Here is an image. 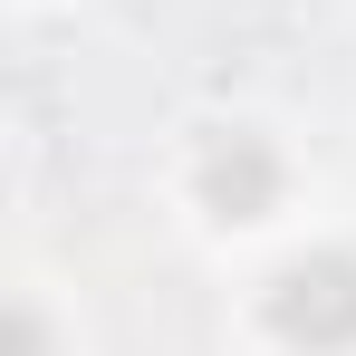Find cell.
I'll return each mask as SVG.
<instances>
[{"label": "cell", "mask_w": 356, "mask_h": 356, "mask_svg": "<svg viewBox=\"0 0 356 356\" xmlns=\"http://www.w3.org/2000/svg\"><path fill=\"white\" fill-rule=\"evenodd\" d=\"M202 202H212L222 222H260V212L280 202V154H270L260 135H222V145L202 154Z\"/></svg>", "instance_id": "7a4b0ae2"}, {"label": "cell", "mask_w": 356, "mask_h": 356, "mask_svg": "<svg viewBox=\"0 0 356 356\" xmlns=\"http://www.w3.org/2000/svg\"><path fill=\"white\" fill-rule=\"evenodd\" d=\"M270 327L289 347H356V260L347 250H318V260H289L270 280Z\"/></svg>", "instance_id": "6da1fadb"}]
</instances>
